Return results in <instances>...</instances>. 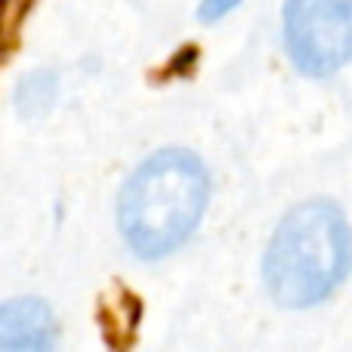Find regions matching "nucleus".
<instances>
[{
  "label": "nucleus",
  "mask_w": 352,
  "mask_h": 352,
  "mask_svg": "<svg viewBox=\"0 0 352 352\" xmlns=\"http://www.w3.org/2000/svg\"><path fill=\"white\" fill-rule=\"evenodd\" d=\"M352 266V232L337 204L306 201L281 219L266 254L269 294L287 309L322 303Z\"/></svg>",
  "instance_id": "f257e3e1"
},
{
  "label": "nucleus",
  "mask_w": 352,
  "mask_h": 352,
  "mask_svg": "<svg viewBox=\"0 0 352 352\" xmlns=\"http://www.w3.org/2000/svg\"><path fill=\"white\" fill-rule=\"evenodd\" d=\"M207 204V173L201 161L179 148L148 158L121 195V232L146 260L182 248Z\"/></svg>",
  "instance_id": "f03ea898"
},
{
  "label": "nucleus",
  "mask_w": 352,
  "mask_h": 352,
  "mask_svg": "<svg viewBox=\"0 0 352 352\" xmlns=\"http://www.w3.org/2000/svg\"><path fill=\"white\" fill-rule=\"evenodd\" d=\"M285 41L306 74H331L352 56V0H287Z\"/></svg>",
  "instance_id": "7ed1b4c3"
},
{
  "label": "nucleus",
  "mask_w": 352,
  "mask_h": 352,
  "mask_svg": "<svg viewBox=\"0 0 352 352\" xmlns=\"http://www.w3.org/2000/svg\"><path fill=\"white\" fill-rule=\"evenodd\" d=\"M3 349H47L53 346V316L41 300H12L0 316Z\"/></svg>",
  "instance_id": "20e7f679"
},
{
  "label": "nucleus",
  "mask_w": 352,
  "mask_h": 352,
  "mask_svg": "<svg viewBox=\"0 0 352 352\" xmlns=\"http://www.w3.org/2000/svg\"><path fill=\"white\" fill-rule=\"evenodd\" d=\"M238 3H241V0H204L198 12H201V19H204V22H213V19L226 16L229 10H235Z\"/></svg>",
  "instance_id": "39448f33"
}]
</instances>
